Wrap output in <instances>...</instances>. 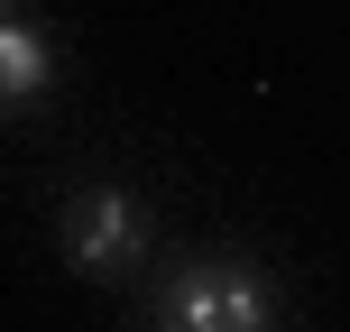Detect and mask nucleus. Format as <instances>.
<instances>
[{
  "mask_svg": "<svg viewBox=\"0 0 350 332\" xmlns=\"http://www.w3.org/2000/svg\"><path fill=\"white\" fill-rule=\"evenodd\" d=\"M0 10H10V0H0Z\"/></svg>",
  "mask_w": 350,
  "mask_h": 332,
  "instance_id": "4",
  "label": "nucleus"
},
{
  "mask_svg": "<svg viewBox=\"0 0 350 332\" xmlns=\"http://www.w3.org/2000/svg\"><path fill=\"white\" fill-rule=\"evenodd\" d=\"M46 84H55V47H46V28H28L18 10H0V111L46 102Z\"/></svg>",
  "mask_w": 350,
  "mask_h": 332,
  "instance_id": "3",
  "label": "nucleus"
},
{
  "mask_svg": "<svg viewBox=\"0 0 350 332\" xmlns=\"http://www.w3.org/2000/svg\"><path fill=\"white\" fill-rule=\"evenodd\" d=\"M55 259L92 286H129L148 268V203L129 185H83L55 222Z\"/></svg>",
  "mask_w": 350,
  "mask_h": 332,
  "instance_id": "2",
  "label": "nucleus"
},
{
  "mask_svg": "<svg viewBox=\"0 0 350 332\" xmlns=\"http://www.w3.org/2000/svg\"><path fill=\"white\" fill-rule=\"evenodd\" d=\"M148 314L166 332H267L277 323V286L249 259H230V249H203V259H175L157 277Z\"/></svg>",
  "mask_w": 350,
  "mask_h": 332,
  "instance_id": "1",
  "label": "nucleus"
}]
</instances>
